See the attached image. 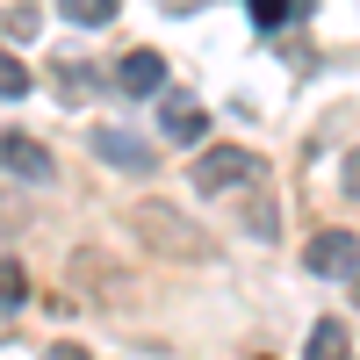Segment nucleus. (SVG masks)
I'll list each match as a JSON object with an SVG mask.
<instances>
[{"mask_svg": "<svg viewBox=\"0 0 360 360\" xmlns=\"http://www.w3.org/2000/svg\"><path fill=\"white\" fill-rule=\"evenodd\" d=\"M245 231L266 245V238H274V209H266V202H259V209H245Z\"/></svg>", "mask_w": 360, "mask_h": 360, "instance_id": "ddd939ff", "label": "nucleus"}, {"mask_svg": "<svg viewBox=\"0 0 360 360\" xmlns=\"http://www.w3.org/2000/svg\"><path fill=\"white\" fill-rule=\"evenodd\" d=\"M159 8H166V15H188V8H202V0H159Z\"/></svg>", "mask_w": 360, "mask_h": 360, "instance_id": "dca6fc26", "label": "nucleus"}, {"mask_svg": "<svg viewBox=\"0 0 360 360\" xmlns=\"http://www.w3.org/2000/svg\"><path fill=\"white\" fill-rule=\"evenodd\" d=\"M86 144H94V159H108V166H123V173H152V144H137L130 130H94Z\"/></svg>", "mask_w": 360, "mask_h": 360, "instance_id": "20e7f679", "label": "nucleus"}, {"mask_svg": "<svg viewBox=\"0 0 360 360\" xmlns=\"http://www.w3.org/2000/svg\"><path fill=\"white\" fill-rule=\"evenodd\" d=\"M115 79H123V94H159V86H166V58L159 51H130Z\"/></svg>", "mask_w": 360, "mask_h": 360, "instance_id": "423d86ee", "label": "nucleus"}, {"mask_svg": "<svg viewBox=\"0 0 360 360\" xmlns=\"http://www.w3.org/2000/svg\"><path fill=\"white\" fill-rule=\"evenodd\" d=\"M44 360H86V346H51Z\"/></svg>", "mask_w": 360, "mask_h": 360, "instance_id": "2eb2a0df", "label": "nucleus"}, {"mask_svg": "<svg viewBox=\"0 0 360 360\" xmlns=\"http://www.w3.org/2000/svg\"><path fill=\"white\" fill-rule=\"evenodd\" d=\"M0 94H8V101H22V94H29V72H22V58H8V65H0Z\"/></svg>", "mask_w": 360, "mask_h": 360, "instance_id": "9b49d317", "label": "nucleus"}, {"mask_svg": "<svg viewBox=\"0 0 360 360\" xmlns=\"http://www.w3.org/2000/svg\"><path fill=\"white\" fill-rule=\"evenodd\" d=\"M303 360H346V324L339 317H317L310 339H303Z\"/></svg>", "mask_w": 360, "mask_h": 360, "instance_id": "6e6552de", "label": "nucleus"}, {"mask_svg": "<svg viewBox=\"0 0 360 360\" xmlns=\"http://www.w3.org/2000/svg\"><path fill=\"white\" fill-rule=\"evenodd\" d=\"M188 173H195V188H202V195H224V188H238V180H252L259 159L245 152V144H209V152H202Z\"/></svg>", "mask_w": 360, "mask_h": 360, "instance_id": "f257e3e1", "label": "nucleus"}, {"mask_svg": "<svg viewBox=\"0 0 360 360\" xmlns=\"http://www.w3.org/2000/svg\"><path fill=\"white\" fill-rule=\"evenodd\" d=\"M137 224H144V238H152L159 252H180V259L202 252V231H188V224H180V209H166V202H144Z\"/></svg>", "mask_w": 360, "mask_h": 360, "instance_id": "7ed1b4c3", "label": "nucleus"}, {"mask_svg": "<svg viewBox=\"0 0 360 360\" xmlns=\"http://www.w3.org/2000/svg\"><path fill=\"white\" fill-rule=\"evenodd\" d=\"M8 37H15V44L37 37V8H22V0H15V8H8Z\"/></svg>", "mask_w": 360, "mask_h": 360, "instance_id": "f8f14e48", "label": "nucleus"}, {"mask_svg": "<svg viewBox=\"0 0 360 360\" xmlns=\"http://www.w3.org/2000/svg\"><path fill=\"white\" fill-rule=\"evenodd\" d=\"M353 295H360V288H353Z\"/></svg>", "mask_w": 360, "mask_h": 360, "instance_id": "a211bd4d", "label": "nucleus"}, {"mask_svg": "<svg viewBox=\"0 0 360 360\" xmlns=\"http://www.w3.org/2000/svg\"><path fill=\"white\" fill-rule=\"evenodd\" d=\"M245 15H252V29H281L295 15V0H245Z\"/></svg>", "mask_w": 360, "mask_h": 360, "instance_id": "9d476101", "label": "nucleus"}, {"mask_svg": "<svg viewBox=\"0 0 360 360\" xmlns=\"http://www.w3.org/2000/svg\"><path fill=\"white\" fill-rule=\"evenodd\" d=\"M346 195H353V202H360V152H353V159H346Z\"/></svg>", "mask_w": 360, "mask_h": 360, "instance_id": "4468645a", "label": "nucleus"}, {"mask_svg": "<svg viewBox=\"0 0 360 360\" xmlns=\"http://www.w3.org/2000/svg\"><path fill=\"white\" fill-rule=\"evenodd\" d=\"M115 8H123V0H58V15L79 22V29H108V22H115Z\"/></svg>", "mask_w": 360, "mask_h": 360, "instance_id": "1a4fd4ad", "label": "nucleus"}, {"mask_svg": "<svg viewBox=\"0 0 360 360\" xmlns=\"http://www.w3.org/2000/svg\"><path fill=\"white\" fill-rule=\"evenodd\" d=\"M159 123H166V137H173V144H202V130H209V108H202L195 94H166Z\"/></svg>", "mask_w": 360, "mask_h": 360, "instance_id": "39448f33", "label": "nucleus"}, {"mask_svg": "<svg viewBox=\"0 0 360 360\" xmlns=\"http://www.w3.org/2000/svg\"><path fill=\"white\" fill-rule=\"evenodd\" d=\"M259 360H266V353H259Z\"/></svg>", "mask_w": 360, "mask_h": 360, "instance_id": "f3484780", "label": "nucleus"}, {"mask_svg": "<svg viewBox=\"0 0 360 360\" xmlns=\"http://www.w3.org/2000/svg\"><path fill=\"white\" fill-rule=\"evenodd\" d=\"M303 266L324 274V281H353L360 274V238L353 231H317L310 245H303Z\"/></svg>", "mask_w": 360, "mask_h": 360, "instance_id": "f03ea898", "label": "nucleus"}, {"mask_svg": "<svg viewBox=\"0 0 360 360\" xmlns=\"http://www.w3.org/2000/svg\"><path fill=\"white\" fill-rule=\"evenodd\" d=\"M8 173H15V180H51V152H44L37 137L8 130Z\"/></svg>", "mask_w": 360, "mask_h": 360, "instance_id": "0eeeda50", "label": "nucleus"}]
</instances>
